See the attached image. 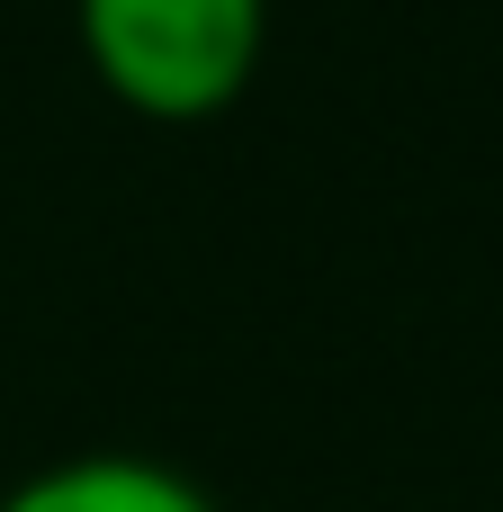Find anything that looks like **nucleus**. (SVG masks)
Segmentation results:
<instances>
[{"mask_svg":"<svg viewBox=\"0 0 503 512\" xmlns=\"http://www.w3.org/2000/svg\"><path fill=\"white\" fill-rule=\"evenodd\" d=\"M72 36L117 108L198 126L252 90L270 0H72Z\"/></svg>","mask_w":503,"mask_h":512,"instance_id":"f257e3e1","label":"nucleus"},{"mask_svg":"<svg viewBox=\"0 0 503 512\" xmlns=\"http://www.w3.org/2000/svg\"><path fill=\"white\" fill-rule=\"evenodd\" d=\"M0 512H216L207 486H189L180 468L162 459H135V450H81V459H54L36 477H18Z\"/></svg>","mask_w":503,"mask_h":512,"instance_id":"f03ea898","label":"nucleus"}]
</instances>
